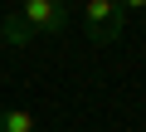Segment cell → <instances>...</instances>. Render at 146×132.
I'll return each mask as SVG.
<instances>
[{"mask_svg":"<svg viewBox=\"0 0 146 132\" xmlns=\"http://www.w3.org/2000/svg\"><path fill=\"white\" fill-rule=\"evenodd\" d=\"M117 5H122L127 15H136V10H146V0H117Z\"/></svg>","mask_w":146,"mask_h":132,"instance_id":"5b68a950","label":"cell"},{"mask_svg":"<svg viewBox=\"0 0 146 132\" xmlns=\"http://www.w3.org/2000/svg\"><path fill=\"white\" fill-rule=\"evenodd\" d=\"M0 132H39V117L29 108H5L0 113Z\"/></svg>","mask_w":146,"mask_h":132,"instance_id":"277c9868","label":"cell"},{"mask_svg":"<svg viewBox=\"0 0 146 132\" xmlns=\"http://www.w3.org/2000/svg\"><path fill=\"white\" fill-rule=\"evenodd\" d=\"M122 29H127V10L117 0H83V34H88V44L107 49V44L122 39Z\"/></svg>","mask_w":146,"mask_h":132,"instance_id":"6da1fadb","label":"cell"},{"mask_svg":"<svg viewBox=\"0 0 146 132\" xmlns=\"http://www.w3.org/2000/svg\"><path fill=\"white\" fill-rule=\"evenodd\" d=\"M29 39H39L20 15H5V20H0V44H5V49H25Z\"/></svg>","mask_w":146,"mask_h":132,"instance_id":"3957f363","label":"cell"},{"mask_svg":"<svg viewBox=\"0 0 146 132\" xmlns=\"http://www.w3.org/2000/svg\"><path fill=\"white\" fill-rule=\"evenodd\" d=\"M34 34H49V39H58L63 29H68V10H63V0H20V10H15Z\"/></svg>","mask_w":146,"mask_h":132,"instance_id":"7a4b0ae2","label":"cell"}]
</instances>
